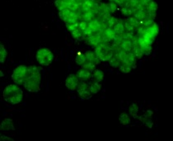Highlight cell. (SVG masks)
<instances>
[{"label":"cell","mask_w":173,"mask_h":141,"mask_svg":"<svg viewBox=\"0 0 173 141\" xmlns=\"http://www.w3.org/2000/svg\"><path fill=\"white\" fill-rule=\"evenodd\" d=\"M36 60L42 66H48L51 64L54 59V55L51 50L46 48H41L36 54Z\"/></svg>","instance_id":"obj_4"},{"label":"cell","mask_w":173,"mask_h":141,"mask_svg":"<svg viewBox=\"0 0 173 141\" xmlns=\"http://www.w3.org/2000/svg\"><path fill=\"white\" fill-rule=\"evenodd\" d=\"M27 66L24 64H21L18 66L13 72L12 74V79L16 84L23 85V83L25 81L26 75H27Z\"/></svg>","instance_id":"obj_5"},{"label":"cell","mask_w":173,"mask_h":141,"mask_svg":"<svg viewBox=\"0 0 173 141\" xmlns=\"http://www.w3.org/2000/svg\"><path fill=\"white\" fill-rule=\"evenodd\" d=\"M85 54V57H86V62H89L90 64H93L95 65H97V64L100 63V59H99L96 54L93 51H87Z\"/></svg>","instance_id":"obj_10"},{"label":"cell","mask_w":173,"mask_h":141,"mask_svg":"<svg viewBox=\"0 0 173 141\" xmlns=\"http://www.w3.org/2000/svg\"><path fill=\"white\" fill-rule=\"evenodd\" d=\"M109 64L112 67H114V68H118V66L120 64V61H119V59H118V57L116 55H113V56L111 57V59H109Z\"/></svg>","instance_id":"obj_19"},{"label":"cell","mask_w":173,"mask_h":141,"mask_svg":"<svg viewBox=\"0 0 173 141\" xmlns=\"http://www.w3.org/2000/svg\"><path fill=\"white\" fill-rule=\"evenodd\" d=\"M141 3H147L150 2V1H152V0H139Z\"/></svg>","instance_id":"obj_22"},{"label":"cell","mask_w":173,"mask_h":141,"mask_svg":"<svg viewBox=\"0 0 173 141\" xmlns=\"http://www.w3.org/2000/svg\"><path fill=\"white\" fill-rule=\"evenodd\" d=\"M104 75H105V73H104V72L102 70H100V69H95L91 73L90 78L94 82L100 83L103 80V78H104Z\"/></svg>","instance_id":"obj_11"},{"label":"cell","mask_w":173,"mask_h":141,"mask_svg":"<svg viewBox=\"0 0 173 141\" xmlns=\"http://www.w3.org/2000/svg\"><path fill=\"white\" fill-rule=\"evenodd\" d=\"M8 52L5 46L3 44H0V63H4L7 59Z\"/></svg>","instance_id":"obj_16"},{"label":"cell","mask_w":173,"mask_h":141,"mask_svg":"<svg viewBox=\"0 0 173 141\" xmlns=\"http://www.w3.org/2000/svg\"><path fill=\"white\" fill-rule=\"evenodd\" d=\"M75 61L78 64H80V66L82 64H84L85 62H86V57H85V54L84 53H79L77 55H76V58H75Z\"/></svg>","instance_id":"obj_18"},{"label":"cell","mask_w":173,"mask_h":141,"mask_svg":"<svg viewBox=\"0 0 173 141\" xmlns=\"http://www.w3.org/2000/svg\"><path fill=\"white\" fill-rule=\"evenodd\" d=\"M119 121L122 125H127L128 124L131 123V119H130L129 116L126 113H122L119 117Z\"/></svg>","instance_id":"obj_17"},{"label":"cell","mask_w":173,"mask_h":141,"mask_svg":"<svg viewBox=\"0 0 173 141\" xmlns=\"http://www.w3.org/2000/svg\"><path fill=\"white\" fill-rule=\"evenodd\" d=\"M120 48L122 50H125L127 52L131 51L132 49V42L131 40L127 38H123L122 41H121L120 45H119Z\"/></svg>","instance_id":"obj_13"},{"label":"cell","mask_w":173,"mask_h":141,"mask_svg":"<svg viewBox=\"0 0 173 141\" xmlns=\"http://www.w3.org/2000/svg\"><path fill=\"white\" fill-rule=\"evenodd\" d=\"M76 89H77L79 95L84 99H89L93 95L89 90V83H86V81H80Z\"/></svg>","instance_id":"obj_6"},{"label":"cell","mask_w":173,"mask_h":141,"mask_svg":"<svg viewBox=\"0 0 173 141\" xmlns=\"http://www.w3.org/2000/svg\"><path fill=\"white\" fill-rule=\"evenodd\" d=\"M95 53L96 54L100 60L102 61H109L111 59L114 53H113V49L108 43L105 42H100L98 46H95Z\"/></svg>","instance_id":"obj_3"},{"label":"cell","mask_w":173,"mask_h":141,"mask_svg":"<svg viewBox=\"0 0 173 141\" xmlns=\"http://www.w3.org/2000/svg\"><path fill=\"white\" fill-rule=\"evenodd\" d=\"M138 106L137 104H135V103H133V104L131 105L129 107V115L132 116V118L136 119L137 117H138Z\"/></svg>","instance_id":"obj_15"},{"label":"cell","mask_w":173,"mask_h":141,"mask_svg":"<svg viewBox=\"0 0 173 141\" xmlns=\"http://www.w3.org/2000/svg\"><path fill=\"white\" fill-rule=\"evenodd\" d=\"M89 90H90L91 93L92 94L98 93L100 91V89H101V84H100V83L94 82V81H91L90 83H89Z\"/></svg>","instance_id":"obj_14"},{"label":"cell","mask_w":173,"mask_h":141,"mask_svg":"<svg viewBox=\"0 0 173 141\" xmlns=\"http://www.w3.org/2000/svg\"><path fill=\"white\" fill-rule=\"evenodd\" d=\"M80 80L76 76V74H70L66 79V87L70 91H75L77 88Z\"/></svg>","instance_id":"obj_7"},{"label":"cell","mask_w":173,"mask_h":141,"mask_svg":"<svg viewBox=\"0 0 173 141\" xmlns=\"http://www.w3.org/2000/svg\"><path fill=\"white\" fill-rule=\"evenodd\" d=\"M3 141V140H13L12 138L8 136H6L4 134H0V141Z\"/></svg>","instance_id":"obj_21"},{"label":"cell","mask_w":173,"mask_h":141,"mask_svg":"<svg viewBox=\"0 0 173 141\" xmlns=\"http://www.w3.org/2000/svg\"><path fill=\"white\" fill-rule=\"evenodd\" d=\"M14 130V124L12 119L6 118L0 124V131L8 132Z\"/></svg>","instance_id":"obj_8"},{"label":"cell","mask_w":173,"mask_h":141,"mask_svg":"<svg viewBox=\"0 0 173 141\" xmlns=\"http://www.w3.org/2000/svg\"><path fill=\"white\" fill-rule=\"evenodd\" d=\"M41 76L40 69L36 66H28L25 81L23 83L24 88L31 93H36L41 89Z\"/></svg>","instance_id":"obj_1"},{"label":"cell","mask_w":173,"mask_h":141,"mask_svg":"<svg viewBox=\"0 0 173 141\" xmlns=\"http://www.w3.org/2000/svg\"><path fill=\"white\" fill-rule=\"evenodd\" d=\"M114 31L115 36H120L123 32V31L125 30V27H124V23L122 20H118L116 22V23L114 24V27L111 28Z\"/></svg>","instance_id":"obj_9"},{"label":"cell","mask_w":173,"mask_h":141,"mask_svg":"<svg viewBox=\"0 0 173 141\" xmlns=\"http://www.w3.org/2000/svg\"><path fill=\"white\" fill-rule=\"evenodd\" d=\"M118 68H119L123 73H129L130 70L132 69V68H130L129 66L127 65V64H123V63H120V64H119V66H118Z\"/></svg>","instance_id":"obj_20"},{"label":"cell","mask_w":173,"mask_h":141,"mask_svg":"<svg viewBox=\"0 0 173 141\" xmlns=\"http://www.w3.org/2000/svg\"><path fill=\"white\" fill-rule=\"evenodd\" d=\"M76 76L79 78V79H80V81H87V80H89V78H90L91 73L89 71L82 68L81 69H80V70L78 71L77 73H76Z\"/></svg>","instance_id":"obj_12"},{"label":"cell","mask_w":173,"mask_h":141,"mask_svg":"<svg viewBox=\"0 0 173 141\" xmlns=\"http://www.w3.org/2000/svg\"><path fill=\"white\" fill-rule=\"evenodd\" d=\"M3 97L8 103L16 105L20 103L23 98V90L18 86V84L8 85L3 92Z\"/></svg>","instance_id":"obj_2"}]
</instances>
